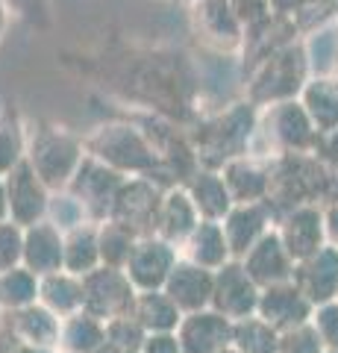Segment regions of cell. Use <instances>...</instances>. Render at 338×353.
Listing matches in <instances>:
<instances>
[{
  "mask_svg": "<svg viewBox=\"0 0 338 353\" xmlns=\"http://www.w3.org/2000/svg\"><path fill=\"white\" fill-rule=\"evenodd\" d=\"M106 85L124 101L145 106L177 127H191L198 121L200 77L185 53L173 50H133L106 59Z\"/></svg>",
  "mask_w": 338,
  "mask_h": 353,
  "instance_id": "obj_1",
  "label": "cell"
},
{
  "mask_svg": "<svg viewBox=\"0 0 338 353\" xmlns=\"http://www.w3.org/2000/svg\"><path fill=\"white\" fill-rule=\"evenodd\" d=\"M259 127V106L250 101H235L212 115H200L185 130L200 168L221 171L226 162L244 157Z\"/></svg>",
  "mask_w": 338,
  "mask_h": 353,
  "instance_id": "obj_2",
  "label": "cell"
},
{
  "mask_svg": "<svg viewBox=\"0 0 338 353\" xmlns=\"http://www.w3.org/2000/svg\"><path fill=\"white\" fill-rule=\"evenodd\" d=\"M309 80L312 68L306 57V41L297 39L244 71V101L259 109L297 101Z\"/></svg>",
  "mask_w": 338,
  "mask_h": 353,
  "instance_id": "obj_3",
  "label": "cell"
},
{
  "mask_svg": "<svg viewBox=\"0 0 338 353\" xmlns=\"http://www.w3.org/2000/svg\"><path fill=\"white\" fill-rule=\"evenodd\" d=\"M330 192V168L315 153H286L271 159L265 206L282 218L297 206H324Z\"/></svg>",
  "mask_w": 338,
  "mask_h": 353,
  "instance_id": "obj_4",
  "label": "cell"
},
{
  "mask_svg": "<svg viewBox=\"0 0 338 353\" xmlns=\"http://www.w3.org/2000/svg\"><path fill=\"white\" fill-rule=\"evenodd\" d=\"M83 148L89 157L103 162L124 176H156L159 157L138 124L129 121H106L83 136Z\"/></svg>",
  "mask_w": 338,
  "mask_h": 353,
  "instance_id": "obj_5",
  "label": "cell"
},
{
  "mask_svg": "<svg viewBox=\"0 0 338 353\" xmlns=\"http://www.w3.org/2000/svg\"><path fill=\"white\" fill-rule=\"evenodd\" d=\"M315 139H318V130L297 97V101L259 109V127L247 153L271 162L286 153H312Z\"/></svg>",
  "mask_w": 338,
  "mask_h": 353,
  "instance_id": "obj_6",
  "label": "cell"
},
{
  "mask_svg": "<svg viewBox=\"0 0 338 353\" xmlns=\"http://www.w3.org/2000/svg\"><path fill=\"white\" fill-rule=\"evenodd\" d=\"M24 159L50 192H65L77 174L80 162L85 159V148L83 139L74 136L71 130L56 124H36V130L27 136Z\"/></svg>",
  "mask_w": 338,
  "mask_h": 353,
  "instance_id": "obj_7",
  "label": "cell"
},
{
  "mask_svg": "<svg viewBox=\"0 0 338 353\" xmlns=\"http://www.w3.org/2000/svg\"><path fill=\"white\" fill-rule=\"evenodd\" d=\"M83 280V312H89L97 321H115V318L129 315L136 301V285L121 268H109L101 265Z\"/></svg>",
  "mask_w": 338,
  "mask_h": 353,
  "instance_id": "obj_8",
  "label": "cell"
},
{
  "mask_svg": "<svg viewBox=\"0 0 338 353\" xmlns=\"http://www.w3.org/2000/svg\"><path fill=\"white\" fill-rule=\"evenodd\" d=\"M168 189H162L159 183H154L150 176H127L121 192H118L109 221L127 227L129 233H136L138 239L154 236V224H156V212L162 203V194Z\"/></svg>",
  "mask_w": 338,
  "mask_h": 353,
  "instance_id": "obj_9",
  "label": "cell"
},
{
  "mask_svg": "<svg viewBox=\"0 0 338 353\" xmlns=\"http://www.w3.org/2000/svg\"><path fill=\"white\" fill-rule=\"evenodd\" d=\"M124 180H127L124 174L106 168L103 162H97L94 157L85 153V159L80 162L77 174H74V180L65 192H68L71 197H77L89 218L106 221L109 212H112V203H115L118 192H121Z\"/></svg>",
  "mask_w": 338,
  "mask_h": 353,
  "instance_id": "obj_10",
  "label": "cell"
},
{
  "mask_svg": "<svg viewBox=\"0 0 338 353\" xmlns=\"http://www.w3.org/2000/svg\"><path fill=\"white\" fill-rule=\"evenodd\" d=\"M191 30L206 48L218 53L238 50L244 44V27L238 24L230 0H194L189 3Z\"/></svg>",
  "mask_w": 338,
  "mask_h": 353,
  "instance_id": "obj_11",
  "label": "cell"
},
{
  "mask_svg": "<svg viewBox=\"0 0 338 353\" xmlns=\"http://www.w3.org/2000/svg\"><path fill=\"white\" fill-rule=\"evenodd\" d=\"M3 183H6L9 221H12V224L27 230V227H36L39 221H45L47 209H50V189L39 180V174L30 168L27 159L15 165V168L3 176Z\"/></svg>",
  "mask_w": 338,
  "mask_h": 353,
  "instance_id": "obj_12",
  "label": "cell"
},
{
  "mask_svg": "<svg viewBox=\"0 0 338 353\" xmlns=\"http://www.w3.org/2000/svg\"><path fill=\"white\" fill-rule=\"evenodd\" d=\"M177 262H180L177 248L156 236H145L136 241L133 253H129V262L124 265V274L136 285V292H159V289H165Z\"/></svg>",
  "mask_w": 338,
  "mask_h": 353,
  "instance_id": "obj_13",
  "label": "cell"
},
{
  "mask_svg": "<svg viewBox=\"0 0 338 353\" xmlns=\"http://www.w3.org/2000/svg\"><path fill=\"white\" fill-rule=\"evenodd\" d=\"M262 289L250 280L244 265L238 259H230L224 268L215 271V292H212V306L230 321H244L256 312Z\"/></svg>",
  "mask_w": 338,
  "mask_h": 353,
  "instance_id": "obj_14",
  "label": "cell"
},
{
  "mask_svg": "<svg viewBox=\"0 0 338 353\" xmlns=\"http://www.w3.org/2000/svg\"><path fill=\"white\" fill-rule=\"evenodd\" d=\"M277 236L282 248L288 250L294 265L315 256L321 248H326V230H324V209L321 206H297L277 218Z\"/></svg>",
  "mask_w": 338,
  "mask_h": 353,
  "instance_id": "obj_15",
  "label": "cell"
},
{
  "mask_svg": "<svg viewBox=\"0 0 338 353\" xmlns=\"http://www.w3.org/2000/svg\"><path fill=\"white\" fill-rule=\"evenodd\" d=\"M291 283L303 292V297L312 306L332 303L338 294V248L326 245L315 256L303 259L294 265V277Z\"/></svg>",
  "mask_w": 338,
  "mask_h": 353,
  "instance_id": "obj_16",
  "label": "cell"
},
{
  "mask_svg": "<svg viewBox=\"0 0 338 353\" xmlns=\"http://www.w3.org/2000/svg\"><path fill=\"white\" fill-rule=\"evenodd\" d=\"M162 292L171 297L180 312H185V315L203 312V309L212 303L215 271L200 268V265H194L189 259H180L177 265H173V271H171V277H168Z\"/></svg>",
  "mask_w": 338,
  "mask_h": 353,
  "instance_id": "obj_17",
  "label": "cell"
},
{
  "mask_svg": "<svg viewBox=\"0 0 338 353\" xmlns=\"http://www.w3.org/2000/svg\"><path fill=\"white\" fill-rule=\"evenodd\" d=\"M242 265H244V271L250 274V280H253L259 289L291 283V277H294V259L288 256V250L282 248L277 230H268V233L247 250Z\"/></svg>",
  "mask_w": 338,
  "mask_h": 353,
  "instance_id": "obj_18",
  "label": "cell"
},
{
  "mask_svg": "<svg viewBox=\"0 0 338 353\" xmlns=\"http://www.w3.org/2000/svg\"><path fill=\"white\" fill-rule=\"evenodd\" d=\"M312 303L303 297V292L297 289L294 283H279V285H271V289H262L259 294V306L256 312L265 324H271L274 330H294L300 324H309V315H312Z\"/></svg>",
  "mask_w": 338,
  "mask_h": 353,
  "instance_id": "obj_19",
  "label": "cell"
},
{
  "mask_svg": "<svg viewBox=\"0 0 338 353\" xmlns=\"http://www.w3.org/2000/svg\"><path fill=\"white\" fill-rule=\"evenodd\" d=\"M65 265V236L56 224L39 221L36 227L24 230V268L36 277H50L59 274Z\"/></svg>",
  "mask_w": 338,
  "mask_h": 353,
  "instance_id": "obj_20",
  "label": "cell"
},
{
  "mask_svg": "<svg viewBox=\"0 0 338 353\" xmlns=\"http://www.w3.org/2000/svg\"><path fill=\"white\" fill-rule=\"evenodd\" d=\"M274 221L271 209L265 203H235L230 215L221 221L226 245H230V256L242 262L247 250L268 233V224Z\"/></svg>",
  "mask_w": 338,
  "mask_h": 353,
  "instance_id": "obj_21",
  "label": "cell"
},
{
  "mask_svg": "<svg viewBox=\"0 0 338 353\" xmlns=\"http://www.w3.org/2000/svg\"><path fill=\"white\" fill-rule=\"evenodd\" d=\"M198 224H200V215L182 185H173V189L162 194L156 224H154L156 239L168 241V245H185V239L198 230Z\"/></svg>",
  "mask_w": 338,
  "mask_h": 353,
  "instance_id": "obj_22",
  "label": "cell"
},
{
  "mask_svg": "<svg viewBox=\"0 0 338 353\" xmlns=\"http://www.w3.org/2000/svg\"><path fill=\"white\" fill-rule=\"evenodd\" d=\"M221 176L230 189L233 203H265L268 180H271V162L259 157H235L221 168Z\"/></svg>",
  "mask_w": 338,
  "mask_h": 353,
  "instance_id": "obj_23",
  "label": "cell"
},
{
  "mask_svg": "<svg viewBox=\"0 0 338 353\" xmlns=\"http://www.w3.org/2000/svg\"><path fill=\"white\" fill-rule=\"evenodd\" d=\"M233 339L230 318L221 312H191L180 321V347L185 353H221Z\"/></svg>",
  "mask_w": 338,
  "mask_h": 353,
  "instance_id": "obj_24",
  "label": "cell"
},
{
  "mask_svg": "<svg viewBox=\"0 0 338 353\" xmlns=\"http://www.w3.org/2000/svg\"><path fill=\"white\" fill-rule=\"evenodd\" d=\"M297 36H300V30H297V24H294V18H282V15H268L262 24L244 30V44H242L244 71L250 68V65H256L259 59L271 57L274 50L297 41Z\"/></svg>",
  "mask_w": 338,
  "mask_h": 353,
  "instance_id": "obj_25",
  "label": "cell"
},
{
  "mask_svg": "<svg viewBox=\"0 0 338 353\" xmlns=\"http://www.w3.org/2000/svg\"><path fill=\"white\" fill-rule=\"evenodd\" d=\"M189 192L194 209H198L200 221H224L230 215V209L235 206L233 197H230V189H226L221 171H206L200 168L198 174L191 176L189 183L182 185Z\"/></svg>",
  "mask_w": 338,
  "mask_h": 353,
  "instance_id": "obj_26",
  "label": "cell"
},
{
  "mask_svg": "<svg viewBox=\"0 0 338 353\" xmlns=\"http://www.w3.org/2000/svg\"><path fill=\"white\" fill-rule=\"evenodd\" d=\"M185 253H189L185 259L200 265V268H224L230 262V245H226L221 221H200L198 230L185 239Z\"/></svg>",
  "mask_w": 338,
  "mask_h": 353,
  "instance_id": "obj_27",
  "label": "cell"
},
{
  "mask_svg": "<svg viewBox=\"0 0 338 353\" xmlns=\"http://www.w3.org/2000/svg\"><path fill=\"white\" fill-rule=\"evenodd\" d=\"M300 103L309 112L318 132L338 127V83H335V77H312L300 94Z\"/></svg>",
  "mask_w": 338,
  "mask_h": 353,
  "instance_id": "obj_28",
  "label": "cell"
},
{
  "mask_svg": "<svg viewBox=\"0 0 338 353\" xmlns=\"http://www.w3.org/2000/svg\"><path fill=\"white\" fill-rule=\"evenodd\" d=\"M129 315L145 330H154V333H168V330L180 327V321H182V312L173 306V301L162 289L159 292H138Z\"/></svg>",
  "mask_w": 338,
  "mask_h": 353,
  "instance_id": "obj_29",
  "label": "cell"
},
{
  "mask_svg": "<svg viewBox=\"0 0 338 353\" xmlns=\"http://www.w3.org/2000/svg\"><path fill=\"white\" fill-rule=\"evenodd\" d=\"M39 301L50 309L53 315H77L83 309V280L74 277L68 271L50 274V277L39 280Z\"/></svg>",
  "mask_w": 338,
  "mask_h": 353,
  "instance_id": "obj_30",
  "label": "cell"
},
{
  "mask_svg": "<svg viewBox=\"0 0 338 353\" xmlns=\"http://www.w3.org/2000/svg\"><path fill=\"white\" fill-rule=\"evenodd\" d=\"M94 268H101V245H97V227H74L65 236V265L62 271L74 277H85Z\"/></svg>",
  "mask_w": 338,
  "mask_h": 353,
  "instance_id": "obj_31",
  "label": "cell"
},
{
  "mask_svg": "<svg viewBox=\"0 0 338 353\" xmlns=\"http://www.w3.org/2000/svg\"><path fill=\"white\" fill-rule=\"evenodd\" d=\"M59 336L71 353H94L106 345V327L89 312L68 315V321L59 327Z\"/></svg>",
  "mask_w": 338,
  "mask_h": 353,
  "instance_id": "obj_32",
  "label": "cell"
},
{
  "mask_svg": "<svg viewBox=\"0 0 338 353\" xmlns=\"http://www.w3.org/2000/svg\"><path fill=\"white\" fill-rule=\"evenodd\" d=\"M138 236L129 233L127 227L115 224V221H101L97 227V245H101V265H109V268H121L129 262V253H133Z\"/></svg>",
  "mask_w": 338,
  "mask_h": 353,
  "instance_id": "obj_33",
  "label": "cell"
},
{
  "mask_svg": "<svg viewBox=\"0 0 338 353\" xmlns=\"http://www.w3.org/2000/svg\"><path fill=\"white\" fill-rule=\"evenodd\" d=\"M12 333L21 336V339H27L30 345H50L53 339H59V321H56V315H53L50 309L32 303V306L18 309Z\"/></svg>",
  "mask_w": 338,
  "mask_h": 353,
  "instance_id": "obj_34",
  "label": "cell"
},
{
  "mask_svg": "<svg viewBox=\"0 0 338 353\" xmlns=\"http://www.w3.org/2000/svg\"><path fill=\"white\" fill-rule=\"evenodd\" d=\"M233 341L238 353H277L279 350L277 330L253 315L233 324Z\"/></svg>",
  "mask_w": 338,
  "mask_h": 353,
  "instance_id": "obj_35",
  "label": "cell"
},
{
  "mask_svg": "<svg viewBox=\"0 0 338 353\" xmlns=\"http://www.w3.org/2000/svg\"><path fill=\"white\" fill-rule=\"evenodd\" d=\"M24 157H27L24 127H21L12 109H3L0 112V176H6L15 165L24 162Z\"/></svg>",
  "mask_w": 338,
  "mask_h": 353,
  "instance_id": "obj_36",
  "label": "cell"
},
{
  "mask_svg": "<svg viewBox=\"0 0 338 353\" xmlns=\"http://www.w3.org/2000/svg\"><path fill=\"white\" fill-rule=\"evenodd\" d=\"M306 57H309L312 77H335V71H338V36H335V27H321V30L309 32Z\"/></svg>",
  "mask_w": 338,
  "mask_h": 353,
  "instance_id": "obj_37",
  "label": "cell"
},
{
  "mask_svg": "<svg viewBox=\"0 0 338 353\" xmlns=\"http://www.w3.org/2000/svg\"><path fill=\"white\" fill-rule=\"evenodd\" d=\"M39 297V277L27 268H12L0 274V306L9 309H24L32 306V301Z\"/></svg>",
  "mask_w": 338,
  "mask_h": 353,
  "instance_id": "obj_38",
  "label": "cell"
},
{
  "mask_svg": "<svg viewBox=\"0 0 338 353\" xmlns=\"http://www.w3.org/2000/svg\"><path fill=\"white\" fill-rule=\"evenodd\" d=\"M18 262H24V230L12 221L0 224V274L18 268Z\"/></svg>",
  "mask_w": 338,
  "mask_h": 353,
  "instance_id": "obj_39",
  "label": "cell"
},
{
  "mask_svg": "<svg viewBox=\"0 0 338 353\" xmlns=\"http://www.w3.org/2000/svg\"><path fill=\"white\" fill-rule=\"evenodd\" d=\"M277 353H321V336L315 324H300L294 330H286Z\"/></svg>",
  "mask_w": 338,
  "mask_h": 353,
  "instance_id": "obj_40",
  "label": "cell"
},
{
  "mask_svg": "<svg viewBox=\"0 0 338 353\" xmlns=\"http://www.w3.org/2000/svg\"><path fill=\"white\" fill-rule=\"evenodd\" d=\"M315 330H318V336L324 345H330L335 353H338V303H324L318 306V312H315Z\"/></svg>",
  "mask_w": 338,
  "mask_h": 353,
  "instance_id": "obj_41",
  "label": "cell"
},
{
  "mask_svg": "<svg viewBox=\"0 0 338 353\" xmlns=\"http://www.w3.org/2000/svg\"><path fill=\"white\" fill-rule=\"evenodd\" d=\"M312 153H315V157H318V159L326 165V168H338V127L318 132V139H315Z\"/></svg>",
  "mask_w": 338,
  "mask_h": 353,
  "instance_id": "obj_42",
  "label": "cell"
},
{
  "mask_svg": "<svg viewBox=\"0 0 338 353\" xmlns=\"http://www.w3.org/2000/svg\"><path fill=\"white\" fill-rule=\"evenodd\" d=\"M9 12L21 15L24 21H32V24H45L47 21V6L45 0H0Z\"/></svg>",
  "mask_w": 338,
  "mask_h": 353,
  "instance_id": "obj_43",
  "label": "cell"
},
{
  "mask_svg": "<svg viewBox=\"0 0 338 353\" xmlns=\"http://www.w3.org/2000/svg\"><path fill=\"white\" fill-rule=\"evenodd\" d=\"M145 353H180V339L177 336H168V333H156V336H150L145 339Z\"/></svg>",
  "mask_w": 338,
  "mask_h": 353,
  "instance_id": "obj_44",
  "label": "cell"
},
{
  "mask_svg": "<svg viewBox=\"0 0 338 353\" xmlns=\"http://www.w3.org/2000/svg\"><path fill=\"white\" fill-rule=\"evenodd\" d=\"M324 230H326V241L338 245V201L324 203Z\"/></svg>",
  "mask_w": 338,
  "mask_h": 353,
  "instance_id": "obj_45",
  "label": "cell"
},
{
  "mask_svg": "<svg viewBox=\"0 0 338 353\" xmlns=\"http://www.w3.org/2000/svg\"><path fill=\"white\" fill-rule=\"evenodd\" d=\"M306 3H309V0H268V9H271V15L294 18Z\"/></svg>",
  "mask_w": 338,
  "mask_h": 353,
  "instance_id": "obj_46",
  "label": "cell"
},
{
  "mask_svg": "<svg viewBox=\"0 0 338 353\" xmlns=\"http://www.w3.org/2000/svg\"><path fill=\"white\" fill-rule=\"evenodd\" d=\"M9 221V201H6V183L3 176H0V224Z\"/></svg>",
  "mask_w": 338,
  "mask_h": 353,
  "instance_id": "obj_47",
  "label": "cell"
},
{
  "mask_svg": "<svg viewBox=\"0 0 338 353\" xmlns=\"http://www.w3.org/2000/svg\"><path fill=\"white\" fill-rule=\"evenodd\" d=\"M338 201V168H330V192H326V203Z\"/></svg>",
  "mask_w": 338,
  "mask_h": 353,
  "instance_id": "obj_48",
  "label": "cell"
},
{
  "mask_svg": "<svg viewBox=\"0 0 338 353\" xmlns=\"http://www.w3.org/2000/svg\"><path fill=\"white\" fill-rule=\"evenodd\" d=\"M6 15H9V9L0 3V32H3V27H6Z\"/></svg>",
  "mask_w": 338,
  "mask_h": 353,
  "instance_id": "obj_49",
  "label": "cell"
},
{
  "mask_svg": "<svg viewBox=\"0 0 338 353\" xmlns=\"http://www.w3.org/2000/svg\"><path fill=\"white\" fill-rule=\"evenodd\" d=\"M15 353H41V350H36V347H18Z\"/></svg>",
  "mask_w": 338,
  "mask_h": 353,
  "instance_id": "obj_50",
  "label": "cell"
},
{
  "mask_svg": "<svg viewBox=\"0 0 338 353\" xmlns=\"http://www.w3.org/2000/svg\"><path fill=\"white\" fill-rule=\"evenodd\" d=\"M335 36H338V18H335Z\"/></svg>",
  "mask_w": 338,
  "mask_h": 353,
  "instance_id": "obj_51",
  "label": "cell"
},
{
  "mask_svg": "<svg viewBox=\"0 0 338 353\" xmlns=\"http://www.w3.org/2000/svg\"><path fill=\"white\" fill-rule=\"evenodd\" d=\"M221 353H238V350H221Z\"/></svg>",
  "mask_w": 338,
  "mask_h": 353,
  "instance_id": "obj_52",
  "label": "cell"
},
{
  "mask_svg": "<svg viewBox=\"0 0 338 353\" xmlns=\"http://www.w3.org/2000/svg\"><path fill=\"white\" fill-rule=\"evenodd\" d=\"M335 83H338V71H335Z\"/></svg>",
  "mask_w": 338,
  "mask_h": 353,
  "instance_id": "obj_53",
  "label": "cell"
},
{
  "mask_svg": "<svg viewBox=\"0 0 338 353\" xmlns=\"http://www.w3.org/2000/svg\"><path fill=\"white\" fill-rule=\"evenodd\" d=\"M185 3H194V0H185Z\"/></svg>",
  "mask_w": 338,
  "mask_h": 353,
  "instance_id": "obj_54",
  "label": "cell"
},
{
  "mask_svg": "<svg viewBox=\"0 0 338 353\" xmlns=\"http://www.w3.org/2000/svg\"><path fill=\"white\" fill-rule=\"evenodd\" d=\"M332 353H335V350H332Z\"/></svg>",
  "mask_w": 338,
  "mask_h": 353,
  "instance_id": "obj_55",
  "label": "cell"
},
{
  "mask_svg": "<svg viewBox=\"0 0 338 353\" xmlns=\"http://www.w3.org/2000/svg\"><path fill=\"white\" fill-rule=\"evenodd\" d=\"M335 297H338V294H335Z\"/></svg>",
  "mask_w": 338,
  "mask_h": 353,
  "instance_id": "obj_56",
  "label": "cell"
}]
</instances>
